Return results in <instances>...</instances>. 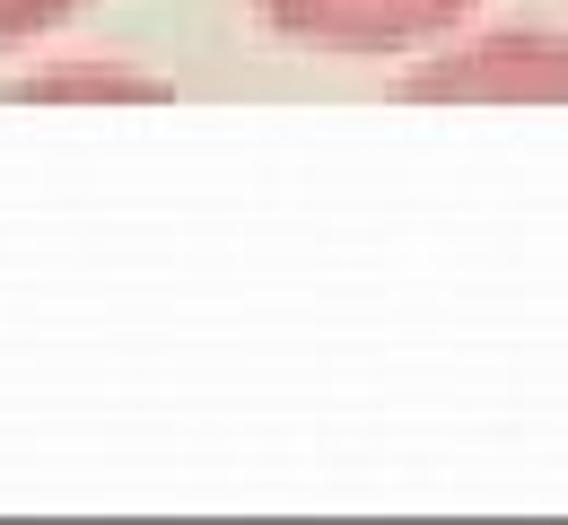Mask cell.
I'll list each match as a JSON object with an SVG mask.
<instances>
[{
  "label": "cell",
  "instance_id": "obj_1",
  "mask_svg": "<svg viewBox=\"0 0 568 525\" xmlns=\"http://www.w3.org/2000/svg\"><path fill=\"white\" fill-rule=\"evenodd\" d=\"M254 9L315 53H412L446 36L473 0H254Z\"/></svg>",
  "mask_w": 568,
  "mask_h": 525
},
{
  "label": "cell",
  "instance_id": "obj_2",
  "mask_svg": "<svg viewBox=\"0 0 568 525\" xmlns=\"http://www.w3.org/2000/svg\"><path fill=\"white\" fill-rule=\"evenodd\" d=\"M412 97H490V105L568 97V36H481L455 62H428Z\"/></svg>",
  "mask_w": 568,
  "mask_h": 525
},
{
  "label": "cell",
  "instance_id": "obj_3",
  "mask_svg": "<svg viewBox=\"0 0 568 525\" xmlns=\"http://www.w3.org/2000/svg\"><path fill=\"white\" fill-rule=\"evenodd\" d=\"M71 9H79V0H0V53H9V44H36V36H53Z\"/></svg>",
  "mask_w": 568,
  "mask_h": 525
}]
</instances>
